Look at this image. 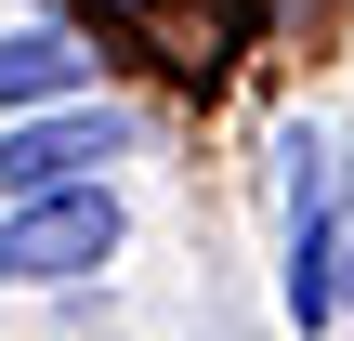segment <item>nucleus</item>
I'll return each mask as SVG.
<instances>
[{"label": "nucleus", "mask_w": 354, "mask_h": 341, "mask_svg": "<svg viewBox=\"0 0 354 341\" xmlns=\"http://www.w3.org/2000/svg\"><path fill=\"white\" fill-rule=\"evenodd\" d=\"M105 158H131V105H105V92H66L39 118H0V197L105 184Z\"/></svg>", "instance_id": "obj_3"}, {"label": "nucleus", "mask_w": 354, "mask_h": 341, "mask_svg": "<svg viewBox=\"0 0 354 341\" xmlns=\"http://www.w3.org/2000/svg\"><path fill=\"white\" fill-rule=\"evenodd\" d=\"M289 171H276V302H289V329L315 341L328 315H342V276H328V197H342V145H315V131H289L276 145Z\"/></svg>", "instance_id": "obj_2"}, {"label": "nucleus", "mask_w": 354, "mask_h": 341, "mask_svg": "<svg viewBox=\"0 0 354 341\" xmlns=\"http://www.w3.org/2000/svg\"><path fill=\"white\" fill-rule=\"evenodd\" d=\"M131 210L118 184H53V197H0V289H66L92 263H118Z\"/></svg>", "instance_id": "obj_1"}, {"label": "nucleus", "mask_w": 354, "mask_h": 341, "mask_svg": "<svg viewBox=\"0 0 354 341\" xmlns=\"http://www.w3.org/2000/svg\"><path fill=\"white\" fill-rule=\"evenodd\" d=\"M66 92H92V39H79L66 13L0 26V118H39V105H66Z\"/></svg>", "instance_id": "obj_4"}, {"label": "nucleus", "mask_w": 354, "mask_h": 341, "mask_svg": "<svg viewBox=\"0 0 354 341\" xmlns=\"http://www.w3.org/2000/svg\"><path fill=\"white\" fill-rule=\"evenodd\" d=\"M328 276H342V315H354V158H342V197H328Z\"/></svg>", "instance_id": "obj_5"}]
</instances>
